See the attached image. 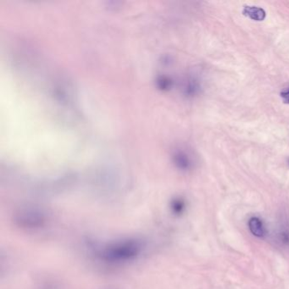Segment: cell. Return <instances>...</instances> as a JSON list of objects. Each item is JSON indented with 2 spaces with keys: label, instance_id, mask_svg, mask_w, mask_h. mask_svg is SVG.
I'll return each mask as SVG.
<instances>
[{
  "label": "cell",
  "instance_id": "cell-1",
  "mask_svg": "<svg viewBox=\"0 0 289 289\" xmlns=\"http://www.w3.org/2000/svg\"><path fill=\"white\" fill-rule=\"evenodd\" d=\"M243 14L251 20L256 21H262L266 19V11L257 6H245L243 8Z\"/></svg>",
  "mask_w": 289,
  "mask_h": 289
},
{
  "label": "cell",
  "instance_id": "cell-2",
  "mask_svg": "<svg viewBox=\"0 0 289 289\" xmlns=\"http://www.w3.org/2000/svg\"><path fill=\"white\" fill-rule=\"evenodd\" d=\"M248 227L251 233L258 238H263L266 234V228L263 222L258 217L254 216L248 221Z\"/></svg>",
  "mask_w": 289,
  "mask_h": 289
},
{
  "label": "cell",
  "instance_id": "cell-3",
  "mask_svg": "<svg viewBox=\"0 0 289 289\" xmlns=\"http://www.w3.org/2000/svg\"><path fill=\"white\" fill-rule=\"evenodd\" d=\"M281 97L282 98L284 103H289V90L282 92L281 93Z\"/></svg>",
  "mask_w": 289,
  "mask_h": 289
}]
</instances>
